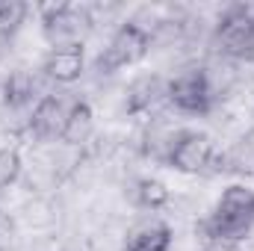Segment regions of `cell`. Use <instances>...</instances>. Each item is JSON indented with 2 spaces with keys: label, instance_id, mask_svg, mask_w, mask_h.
Listing matches in <instances>:
<instances>
[{
  "label": "cell",
  "instance_id": "1",
  "mask_svg": "<svg viewBox=\"0 0 254 251\" xmlns=\"http://www.w3.org/2000/svg\"><path fill=\"white\" fill-rule=\"evenodd\" d=\"M210 57H222L231 63H254V9L234 3L225 6L213 21L210 36Z\"/></svg>",
  "mask_w": 254,
  "mask_h": 251
},
{
  "label": "cell",
  "instance_id": "7",
  "mask_svg": "<svg viewBox=\"0 0 254 251\" xmlns=\"http://www.w3.org/2000/svg\"><path fill=\"white\" fill-rule=\"evenodd\" d=\"M42 74L57 83V86H71L86 74V51L83 45H71V48H54L45 54L42 60Z\"/></svg>",
  "mask_w": 254,
  "mask_h": 251
},
{
  "label": "cell",
  "instance_id": "10",
  "mask_svg": "<svg viewBox=\"0 0 254 251\" xmlns=\"http://www.w3.org/2000/svg\"><path fill=\"white\" fill-rule=\"evenodd\" d=\"M127 189H130V204L139 210L157 213V210H166L172 204V189L160 178H133Z\"/></svg>",
  "mask_w": 254,
  "mask_h": 251
},
{
  "label": "cell",
  "instance_id": "5",
  "mask_svg": "<svg viewBox=\"0 0 254 251\" xmlns=\"http://www.w3.org/2000/svg\"><path fill=\"white\" fill-rule=\"evenodd\" d=\"M213 157H216L213 136L198 133V130H184L172 148L169 169H175L178 175H207Z\"/></svg>",
  "mask_w": 254,
  "mask_h": 251
},
{
  "label": "cell",
  "instance_id": "11",
  "mask_svg": "<svg viewBox=\"0 0 254 251\" xmlns=\"http://www.w3.org/2000/svg\"><path fill=\"white\" fill-rule=\"evenodd\" d=\"M27 15H30L27 3H21V0H0V36L15 39L24 30Z\"/></svg>",
  "mask_w": 254,
  "mask_h": 251
},
{
  "label": "cell",
  "instance_id": "8",
  "mask_svg": "<svg viewBox=\"0 0 254 251\" xmlns=\"http://www.w3.org/2000/svg\"><path fill=\"white\" fill-rule=\"evenodd\" d=\"M175 231L163 219H142L130 225L122 240V251H172Z\"/></svg>",
  "mask_w": 254,
  "mask_h": 251
},
{
  "label": "cell",
  "instance_id": "4",
  "mask_svg": "<svg viewBox=\"0 0 254 251\" xmlns=\"http://www.w3.org/2000/svg\"><path fill=\"white\" fill-rule=\"evenodd\" d=\"M68 95L71 92H51V95H45L30 110V125H27V130L21 136L33 139V145H39V142H60L65 119H68L71 107L80 101V98H68Z\"/></svg>",
  "mask_w": 254,
  "mask_h": 251
},
{
  "label": "cell",
  "instance_id": "3",
  "mask_svg": "<svg viewBox=\"0 0 254 251\" xmlns=\"http://www.w3.org/2000/svg\"><path fill=\"white\" fill-rule=\"evenodd\" d=\"M148 54H151V39H148L142 30H136L133 24L125 21V24H119V27L113 30L107 48L98 54L95 71H98L101 77H110V74H116L119 68H127V65L145 60Z\"/></svg>",
  "mask_w": 254,
  "mask_h": 251
},
{
  "label": "cell",
  "instance_id": "9",
  "mask_svg": "<svg viewBox=\"0 0 254 251\" xmlns=\"http://www.w3.org/2000/svg\"><path fill=\"white\" fill-rule=\"evenodd\" d=\"M95 139V110L89 101H77L65 119V127H63V136L60 142L71 145V148H86L89 142Z\"/></svg>",
  "mask_w": 254,
  "mask_h": 251
},
{
  "label": "cell",
  "instance_id": "13",
  "mask_svg": "<svg viewBox=\"0 0 254 251\" xmlns=\"http://www.w3.org/2000/svg\"><path fill=\"white\" fill-rule=\"evenodd\" d=\"M18 246V219L12 210L0 207V251H12Z\"/></svg>",
  "mask_w": 254,
  "mask_h": 251
},
{
  "label": "cell",
  "instance_id": "12",
  "mask_svg": "<svg viewBox=\"0 0 254 251\" xmlns=\"http://www.w3.org/2000/svg\"><path fill=\"white\" fill-rule=\"evenodd\" d=\"M24 178V157L18 148H0V192L12 189Z\"/></svg>",
  "mask_w": 254,
  "mask_h": 251
},
{
  "label": "cell",
  "instance_id": "2",
  "mask_svg": "<svg viewBox=\"0 0 254 251\" xmlns=\"http://www.w3.org/2000/svg\"><path fill=\"white\" fill-rule=\"evenodd\" d=\"M166 98L169 110L181 116H213L216 101L207 89L204 65H184L166 80Z\"/></svg>",
  "mask_w": 254,
  "mask_h": 251
},
{
  "label": "cell",
  "instance_id": "6",
  "mask_svg": "<svg viewBox=\"0 0 254 251\" xmlns=\"http://www.w3.org/2000/svg\"><path fill=\"white\" fill-rule=\"evenodd\" d=\"M169 110L166 98V80L160 74H142L136 77L125 92V113L127 119H154Z\"/></svg>",
  "mask_w": 254,
  "mask_h": 251
}]
</instances>
